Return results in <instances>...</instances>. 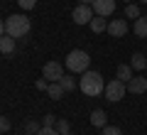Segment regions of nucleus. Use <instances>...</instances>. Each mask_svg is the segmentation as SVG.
I'll use <instances>...</instances> for the list:
<instances>
[{
  "mask_svg": "<svg viewBox=\"0 0 147 135\" xmlns=\"http://www.w3.org/2000/svg\"><path fill=\"white\" fill-rule=\"evenodd\" d=\"M130 66L132 69H137V71H145V66H147V57L142 52H135L130 57Z\"/></svg>",
  "mask_w": 147,
  "mask_h": 135,
  "instance_id": "nucleus-13",
  "label": "nucleus"
},
{
  "mask_svg": "<svg viewBox=\"0 0 147 135\" xmlns=\"http://www.w3.org/2000/svg\"><path fill=\"white\" fill-rule=\"evenodd\" d=\"M93 12L96 15H100V17H108V15H113L115 12V0H93Z\"/></svg>",
  "mask_w": 147,
  "mask_h": 135,
  "instance_id": "nucleus-7",
  "label": "nucleus"
},
{
  "mask_svg": "<svg viewBox=\"0 0 147 135\" xmlns=\"http://www.w3.org/2000/svg\"><path fill=\"white\" fill-rule=\"evenodd\" d=\"M127 30H130V27H127V22L120 17V20H110V22H108V30H105V32H108V35H113V37H125Z\"/></svg>",
  "mask_w": 147,
  "mask_h": 135,
  "instance_id": "nucleus-8",
  "label": "nucleus"
},
{
  "mask_svg": "<svg viewBox=\"0 0 147 135\" xmlns=\"http://www.w3.org/2000/svg\"><path fill=\"white\" fill-rule=\"evenodd\" d=\"M125 17H127V20H137V17H142V12H140L137 5H127L125 7Z\"/></svg>",
  "mask_w": 147,
  "mask_h": 135,
  "instance_id": "nucleus-19",
  "label": "nucleus"
},
{
  "mask_svg": "<svg viewBox=\"0 0 147 135\" xmlns=\"http://www.w3.org/2000/svg\"><path fill=\"white\" fill-rule=\"evenodd\" d=\"M103 135H123V130L115 128V125H105V128H103Z\"/></svg>",
  "mask_w": 147,
  "mask_h": 135,
  "instance_id": "nucleus-23",
  "label": "nucleus"
},
{
  "mask_svg": "<svg viewBox=\"0 0 147 135\" xmlns=\"http://www.w3.org/2000/svg\"><path fill=\"white\" fill-rule=\"evenodd\" d=\"M142 3H147V0H142Z\"/></svg>",
  "mask_w": 147,
  "mask_h": 135,
  "instance_id": "nucleus-29",
  "label": "nucleus"
},
{
  "mask_svg": "<svg viewBox=\"0 0 147 135\" xmlns=\"http://www.w3.org/2000/svg\"><path fill=\"white\" fill-rule=\"evenodd\" d=\"M93 7L91 5H84V3H81V5H76L74 7V12H71V17H74V22H76V25H88L91 20H93Z\"/></svg>",
  "mask_w": 147,
  "mask_h": 135,
  "instance_id": "nucleus-5",
  "label": "nucleus"
},
{
  "mask_svg": "<svg viewBox=\"0 0 147 135\" xmlns=\"http://www.w3.org/2000/svg\"><path fill=\"white\" fill-rule=\"evenodd\" d=\"M47 94H49V98L59 101V98L64 96V88H61V83H59V81H52V83H49V88H47Z\"/></svg>",
  "mask_w": 147,
  "mask_h": 135,
  "instance_id": "nucleus-16",
  "label": "nucleus"
},
{
  "mask_svg": "<svg viewBox=\"0 0 147 135\" xmlns=\"http://www.w3.org/2000/svg\"><path fill=\"white\" fill-rule=\"evenodd\" d=\"M59 83H61L64 91H74V88H79V81L71 76V74H64L61 79H59Z\"/></svg>",
  "mask_w": 147,
  "mask_h": 135,
  "instance_id": "nucleus-15",
  "label": "nucleus"
},
{
  "mask_svg": "<svg viewBox=\"0 0 147 135\" xmlns=\"http://www.w3.org/2000/svg\"><path fill=\"white\" fill-rule=\"evenodd\" d=\"M79 88L84 91V96H88V98H96V96H100L105 91V83H103V76H100L98 71H84V79L79 81Z\"/></svg>",
  "mask_w": 147,
  "mask_h": 135,
  "instance_id": "nucleus-1",
  "label": "nucleus"
},
{
  "mask_svg": "<svg viewBox=\"0 0 147 135\" xmlns=\"http://www.w3.org/2000/svg\"><path fill=\"white\" fill-rule=\"evenodd\" d=\"M88 64H91V57H88V52H84V49H71V52L66 54V69L74 71V74L88 71Z\"/></svg>",
  "mask_w": 147,
  "mask_h": 135,
  "instance_id": "nucleus-3",
  "label": "nucleus"
},
{
  "mask_svg": "<svg viewBox=\"0 0 147 135\" xmlns=\"http://www.w3.org/2000/svg\"><path fill=\"white\" fill-rule=\"evenodd\" d=\"M12 128V123H10V118H5V115H0V133H7V130Z\"/></svg>",
  "mask_w": 147,
  "mask_h": 135,
  "instance_id": "nucleus-22",
  "label": "nucleus"
},
{
  "mask_svg": "<svg viewBox=\"0 0 147 135\" xmlns=\"http://www.w3.org/2000/svg\"><path fill=\"white\" fill-rule=\"evenodd\" d=\"M42 76L47 79V81H59V79L64 76V66L59 62H47L42 69Z\"/></svg>",
  "mask_w": 147,
  "mask_h": 135,
  "instance_id": "nucleus-6",
  "label": "nucleus"
},
{
  "mask_svg": "<svg viewBox=\"0 0 147 135\" xmlns=\"http://www.w3.org/2000/svg\"><path fill=\"white\" fill-rule=\"evenodd\" d=\"M88 25H91V30H93L96 35H100V32H105V30H108V22H105L100 15H93V20H91Z\"/></svg>",
  "mask_w": 147,
  "mask_h": 135,
  "instance_id": "nucleus-14",
  "label": "nucleus"
},
{
  "mask_svg": "<svg viewBox=\"0 0 147 135\" xmlns=\"http://www.w3.org/2000/svg\"><path fill=\"white\" fill-rule=\"evenodd\" d=\"M3 35H5V22L0 20V37H3Z\"/></svg>",
  "mask_w": 147,
  "mask_h": 135,
  "instance_id": "nucleus-27",
  "label": "nucleus"
},
{
  "mask_svg": "<svg viewBox=\"0 0 147 135\" xmlns=\"http://www.w3.org/2000/svg\"><path fill=\"white\" fill-rule=\"evenodd\" d=\"M37 135H59V133H57V128H44L42 125V130H39Z\"/></svg>",
  "mask_w": 147,
  "mask_h": 135,
  "instance_id": "nucleus-26",
  "label": "nucleus"
},
{
  "mask_svg": "<svg viewBox=\"0 0 147 135\" xmlns=\"http://www.w3.org/2000/svg\"><path fill=\"white\" fill-rule=\"evenodd\" d=\"M127 91L130 94H145L147 91V79L145 76H132L127 81Z\"/></svg>",
  "mask_w": 147,
  "mask_h": 135,
  "instance_id": "nucleus-9",
  "label": "nucleus"
},
{
  "mask_svg": "<svg viewBox=\"0 0 147 135\" xmlns=\"http://www.w3.org/2000/svg\"><path fill=\"white\" fill-rule=\"evenodd\" d=\"M39 130H42V125L37 123V120H30V123L25 125V133H27V135H37Z\"/></svg>",
  "mask_w": 147,
  "mask_h": 135,
  "instance_id": "nucleus-20",
  "label": "nucleus"
},
{
  "mask_svg": "<svg viewBox=\"0 0 147 135\" xmlns=\"http://www.w3.org/2000/svg\"><path fill=\"white\" fill-rule=\"evenodd\" d=\"M15 52V37L3 35L0 37V54H12Z\"/></svg>",
  "mask_w": 147,
  "mask_h": 135,
  "instance_id": "nucleus-11",
  "label": "nucleus"
},
{
  "mask_svg": "<svg viewBox=\"0 0 147 135\" xmlns=\"http://www.w3.org/2000/svg\"><path fill=\"white\" fill-rule=\"evenodd\" d=\"M105 98L110 101V103H118V101H123L125 98V94H127V86H125V81H120V79H113V81H108L105 83Z\"/></svg>",
  "mask_w": 147,
  "mask_h": 135,
  "instance_id": "nucleus-4",
  "label": "nucleus"
},
{
  "mask_svg": "<svg viewBox=\"0 0 147 135\" xmlns=\"http://www.w3.org/2000/svg\"><path fill=\"white\" fill-rule=\"evenodd\" d=\"M118 79L125 81V83L132 79V66H130V64H120V66H118Z\"/></svg>",
  "mask_w": 147,
  "mask_h": 135,
  "instance_id": "nucleus-17",
  "label": "nucleus"
},
{
  "mask_svg": "<svg viewBox=\"0 0 147 135\" xmlns=\"http://www.w3.org/2000/svg\"><path fill=\"white\" fill-rule=\"evenodd\" d=\"M34 86L39 88V91H47V88H49V81H47V79L42 76V79H37V83H34Z\"/></svg>",
  "mask_w": 147,
  "mask_h": 135,
  "instance_id": "nucleus-25",
  "label": "nucleus"
},
{
  "mask_svg": "<svg viewBox=\"0 0 147 135\" xmlns=\"http://www.w3.org/2000/svg\"><path fill=\"white\" fill-rule=\"evenodd\" d=\"M132 32H135L140 39H147V17H145V15L135 20V25H132Z\"/></svg>",
  "mask_w": 147,
  "mask_h": 135,
  "instance_id": "nucleus-12",
  "label": "nucleus"
},
{
  "mask_svg": "<svg viewBox=\"0 0 147 135\" xmlns=\"http://www.w3.org/2000/svg\"><path fill=\"white\" fill-rule=\"evenodd\" d=\"M17 5H20L22 10H32V7L37 5V0H17Z\"/></svg>",
  "mask_w": 147,
  "mask_h": 135,
  "instance_id": "nucleus-24",
  "label": "nucleus"
},
{
  "mask_svg": "<svg viewBox=\"0 0 147 135\" xmlns=\"http://www.w3.org/2000/svg\"><path fill=\"white\" fill-rule=\"evenodd\" d=\"M81 3H84V5H93V0H81Z\"/></svg>",
  "mask_w": 147,
  "mask_h": 135,
  "instance_id": "nucleus-28",
  "label": "nucleus"
},
{
  "mask_svg": "<svg viewBox=\"0 0 147 135\" xmlns=\"http://www.w3.org/2000/svg\"><path fill=\"white\" fill-rule=\"evenodd\" d=\"M54 128H57L59 135H71V123H69L66 118H57V125H54Z\"/></svg>",
  "mask_w": 147,
  "mask_h": 135,
  "instance_id": "nucleus-18",
  "label": "nucleus"
},
{
  "mask_svg": "<svg viewBox=\"0 0 147 135\" xmlns=\"http://www.w3.org/2000/svg\"><path fill=\"white\" fill-rule=\"evenodd\" d=\"M105 123H108V113L100 108H96L93 113H91V125H96V128H105Z\"/></svg>",
  "mask_w": 147,
  "mask_h": 135,
  "instance_id": "nucleus-10",
  "label": "nucleus"
},
{
  "mask_svg": "<svg viewBox=\"0 0 147 135\" xmlns=\"http://www.w3.org/2000/svg\"><path fill=\"white\" fill-rule=\"evenodd\" d=\"M32 30V22L27 15H10L5 20V35L15 37V39H20V37H27Z\"/></svg>",
  "mask_w": 147,
  "mask_h": 135,
  "instance_id": "nucleus-2",
  "label": "nucleus"
},
{
  "mask_svg": "<svg viewBox=\"0 0 147 135\" xmlns=\"http://www.w3.org/2000/svg\"><path fill=\"white\" fill-rule=\"evenodd\" d=\"M42 125H44V128H54V125H57V115L47 113V115H44V120H42Z\"/></svg>",
  "mask_w": 147,
  "mask_h": 135,
  "instance_id": "nucleus-21",
  "label": "nucleus"
}]
</instances>
